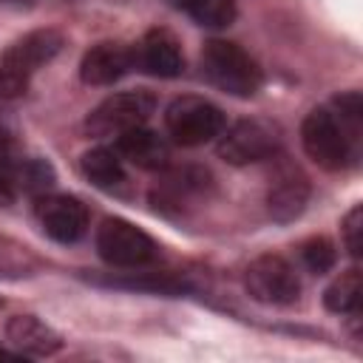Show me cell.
Wrapping results in <instances>:
<instances>
[{
    "label": "cell",
    "instance_id": "44dd1931",
    "mask_svg": "<svg viewBox=\"0 0 363 363\" xmlns=\"http://www.w3.org/2000/svg\"><path fill=\"white\" fill-rule=\"evenodd\" d=\"M360 230H363V207L354 204L343 221H340V235H343V247L349 250L352 258H360Z\"/></svg>",
    "mask_w": 363,
    "mask_h": 363
},
{
    "label": "cell",
    "instance_id": "d4e9b609",
    "mask_svg": "<svg viewBox=\"0 0 363 363\" xmlns=\"http://www.w3.org/2000/svg\"><path fill=\"white\" fill-rule=\"evenodd\" d=\"M14 354H17V352H9L6 346H0V360H3V357H14Z\"/></svg>",
    "mask_w": 363,
    "mask_h": 363
},
{
    "label": "cell",
    "instance_id": "9a60e30c",
    "mask_svg": "<svg viewBox=\"0 0 363 363\" xmlns=\"http://www.w3.org/2000/svg\"><path fill=\"white\" fill-rule=\"evenodd\" d=\"M79 170L94 187L108 190V193L125 187V182H128L122 156L113 147H91V150H85L82 159H79Z\"/></svg>",
    "mask_w": 363,
    "mask_h": 363
},
{
    "label": "cell",
    "instance_id": "7a4b0ae2",
    "mask_svg": "<svg viewBox=\"0 0 363 363\" xmlns=\"http://www.w3.org/2000/svg\"><path fill=\"white\" fill-rule=\"evenodd\" d=\"M65 45V37L57 28H37L20 37L0 54V96L14 99L26 94L28 79L45 62H51Z\"/></svg>",
    "mask_w": 363,
    "mask_h": 363
},
{
    "label": "cell",
    "instance_id": "ba28073f",
    "mask_svg": "<svg viewBox=\"0 0 363 363\" xmlns=\"http://www.w3.org/2000/svg\"><path fill=\"white\" fill-rule=\"evenodd\" d=\"M96 252L113 267H145L156 258V241L125 218H105L96 230Z\"/></svg>",
    "mask_w": 363,
    "mask_h": 363
},
{
    "label": "cell",
    "instance_id": "7402d4cb",
    "mask_svg": "<svg viewBox=\"0 0 363 363\" xmlns=\"http://www.w3.org/2000/svg\"><path fill=\"white\" fill-rule=\"evenodd\" d=\"M17 179H14V167H9L6 162H0V207L11 204L17 199Z\"/></svg>",
    "mask_w": 363,
    "mask_h": 363
},
{
    "label": "cell",
    "instance_id": "6da1fadb",
    "mask_svg": "<svg viewBox=\"0 0 363 363\" xmlns=\"http://www.w3.org/2000/svg\"><path fill=\"white\" fill-rule=\"evenodd\" d=\"M363 128V96L346 91L332 99V105L315 108L301 125V145L306 156L323 170H346L357 162Z\"/></svg>",
    "mask_w": 363,
    "mask_h": 363
},
{
    "label": "cell",
    "instance_id": "d6986e66",
    "mask_svg": "<svg viewBox=\"0 0 363 363\" xmlns=\"http://www.w3.org/2000/svg\"><path fill=\"white\" fill-rule=\"evenodd\" d=\"M301 258H303V264H306L309 272L323 275V272H329V269L335 267V261H337V250H335V244H332L329 238L318 235V238L303 241V247H301Z\"/></svg>",
    "mask_w": 363,
    "mask_h": 363
},
{
    "label": "cell",
    "instance_id": "4fadbf2b",
    "mask_svg": "<svg viewBox=\"0 0 363 363\" xmlns=\"http://www.w3.org/2000/svg\"><path fill=\"white\" fill-rule=\"evenodd\" d=\"M113 150L122 159H128L130 164L142 167V170H162L167 164V159H170L167 142L156 130H150L145 125L130 128L122 136H116V147Z\"/></svg>",
    "mask_w": 363,
    "mask_h": 363
},
{
    "label": "cell",
    "instance_id": "9c48e42d",
    "mask_svg": "<svg viewBox=\"0 0 363 363\" xmlns=\"http://www.w3.org/2000/svg\"><path fill=\"white\" fill-rule=\"evenodd\" d=\"M34 213H37V221L45 230V235L60 244H74L88 230V207L79 199L65 196V193L37 196Z\"/></svg>",
    "mask_w": 363,
    "mask_h": 363
},
{
    "label": "cell",
    "instance_id": "8fae6325",
    "mask_svg": "<svg viewBox=\"0 0 363 363\" xmlns=\"http://www.w3.org/2000/svg\"><path fill=\"white\" fill-rule=\"evenodd\" d=\"M136 62L142 65V71L162 77V79L179 77L184 71V54H182L179 40L162 28L145 34V40L136 45Z\"/></svg>",
    "mask_w": 363,
    "mask_h": 363
},
{
    "label": "cell",
    "instance_id": "ac0fdd59",
    "mask_svg": "<svg viewBox=\"0 0 363 363\" xmlns=\"http://www.w3.org/2000/svg\"><path fill=\"white\" fill-rule=\"evenodd\" d=\"M14 179H17V190L31 193V196H43L57 182L54 167L45 159H28V162L17 164L14 167Z\"/></svg>",
    "mask_w": 363,
    "mask_h": 363
},
{
    "label": "cell",
    "instance_id": "2e32d148",
    "mask_svg": "<svg viewBox=\"0 0 363 363\" xmlns=\"http://www.w3.org/2000/svg\"><path fill=\"white\" fill-rule=\"evenodd\" d=\"M360 298H363V284H360V269L349 267L343 269L323 292V306L335 315H360Z\"/></svg>",
    "mask_w": 363,
    "mask_h": 363
},
{
    "label": "cell",
    "instance_id": "8992f818",
    "mask_svg": "<svg viewBox=\"0 0 363 363\" xmlns=\"http://www.w3.org/2000/svg\"><path fill=\"white\" fill-rule=\"evenodd\" d=\"M156 111V96L150 91H122L102 99L85 119V130L96 139L122 136L130 128H139Z\"/></svg>",
    "mask_w": 363,
    "mask_h": 363
},
{
    "label": "cell",
    "instance_id": "cb8c5ba5",
    "mask_svg": "<svg viewBox=\"0 0 363 363\" xmlns=\"http://www.w3.org/2000/svg\"><path fill=\"white\" fill-rule=\"evenodd\" d=\"M34 0H0V6H31Z\"/></svg>",
    "mask_w": 363,
    "mask_h": 363
},
{
    "label": "cell",
    "instance_id": "3957f363",
    "mask_svg": "<svg viewBox=\"0 0 363 363\" xmlns=\"http://www.w3.org/2000/svg\"><path fill=\"white\" fill-rule=\"evenodd\" d=\"M199 65L207 82L230 96H252L264 82V71L255 62V57L230 40L204 43Z\"/></svg>",
    "mask_w": 363,
    "mask_h": 363
},
{
    "label": "cell",
    "instance_id": "e0dca14e",
    "mask_svg": "<svg viewBox=\"0 0 363 363\" xmlns=\"http://www.w3.org/2000/svg\"><path fill=\"white\" fill-rule=\"evenodd\" d=\"M179 9H184L204 28H227L235 20L233 0H182Z\"/></svg>",
    "mask_w": 363,
    "mask_h": 363
},
{
    "label": "cell",
    "instance_id": "ffe728a7",
    "mask_svg": "<svg viewBox=\"0 0 363 363\" xmlns=\"http://www.w3.org/2000/svg\"><path fill=\"white\" fill-rule=\"evenodd\" d=\"M102 284L122 286V289H147V292H162V295L187 292V284L184 281H173V278H108Z\"/></svg>",
    "mask_w": 363,
    "mask_h": 363
},
{
    "label": "cell",
    "instance_id": "7c38bea8",
    "mask_svg": "<svg viewBox=\"0 0 363 363\" xmlns=\"http://www.w3.org/2000/svg\"><path fill=\"white\" fill-rule=\"evenodd\" d=\"M6 337L17 354H28V357H48L62 346L60 332H54L45 320L34 315H14L6 323Z\"/></svg>",
    "mask_w": 363,
    "mask_h": 363
},
{
    "label": "cell",
    "instance_id": "30bf717a",
    "mask_svg": "<svg viewBox=\"0 0 363 363\" xmlns=\"http://www.w3.org/2000/svg\"><path fill=\"white\" fill-rule=\"evenodd\" d=\"M136 65V51L125 43H96L79 62V79L85 85H113Z\"/></svg>",
    "mask_w": 363,
    "mask_h": 363
},
{
    "label": "cell",
    "instance_id": "52a82bcc",
    "mask_svg": "<svg viewBox=\"0 0 363 363\" xmlns=\"http://www.w3.org/2000/svg\"><path fill=\"white\" fill-rule=\"evenodd\" d=\"M278 147H281V130L267 119H241L233 128H224L216 145L218 156L235 167L269 159L278 153Z\"/></svg>",
    "mask_w": 363,
    "mask_h": 363
},
{
    "label": "cell",
    "instance_id": "484cf974",
    "mask_svg": "<svg viewBox=\"0 0 363 363\" xmlns=\"http://www.w3.org/2000/svg\"><path fill=\"white\" fill-rule=\"evenodd\" d=\"M0 303H3V301H0Z\"/></svg>",
    "mask_w": 363,
    "mask_h": 363
},
{
    "label": "cell",
    "instance_id": "5bb4252c",
    "mask_svg": "<svg viewBox=\"0 0 363 363\" xmlns=\"http://www.w3.org/2000/svg\"><path fill=\"white\" fill-rule=\"evenodd\" d=\"M306 204H309V182L301 173L278 176V182L267 193V210H269L272 221H278V224H289V221L301 218Z\"/></svg>",
    "mask_w": 363,
    "mask_h": 363
},
{
    "label": "cell",
    "instance_id": "5b68a950",
    "mask_svg": "<svg viewBox=\"0 0 363 363\" xmlns=\"http://www.w3.org/2000/svg\"><path fill=\"white\" fill-rule=\"evenodd\" d=\"M244 289L258 303L289 306L301 295V278L284 255L267 252L250 261V267L244 269Z\"/></svg>",
    "mask_w": 363,
    "mask_h": 363
},
{
    "label": "cell",
    "instance_id": "603a6c76",
    "mask_svg": "<svg viewBox=\"0 0 363 363\" xmlns=\"http://www.w3.org/2000/svg\"><path fill=\"white\" fill-rule=\"evenodd\" d=\"M9 153H11V136L6 128H0V162H6Z\"/></svg>",
    "mask_w": 363,
    "mask_h": 363
},
{
    "label": "cell",
    "instance_id": "277c9868",
    "mask_svg": "<svg viewBox=\"0 0 363 363\" xmlns=\"http://www.w3.org/2000/svg\"><path fill=\"white\" fill-rule=\"evenodd\" d=\"M164 128L176 145L199 147L221 136L227 128L224 111L201 96H179L164 111Z\"/></svg>",
    "mask_w": 363,
    "mask_h": 363
}]
</instances>
